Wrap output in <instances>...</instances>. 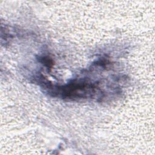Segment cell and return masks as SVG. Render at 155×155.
Returning <instances> with one entry per match:
<instances>
[{
	"instance_id": "6da1fadb",
	"label": "cell",
	"mask_w": 155,
	"mask_h": 155,
	"mask_svg": "<svg viewBox=\"0 0 155 155\" xmlns=\"http://www.w3.org/2000/svg\"><path fill=\"white\" fill-rule=\"evenodd\" d=\"M51 93L64 99H80L93 97L99 90L97 85L84 81H74L65 85L56 87L48 86Z\"/></svg>"
}]
</instances>
